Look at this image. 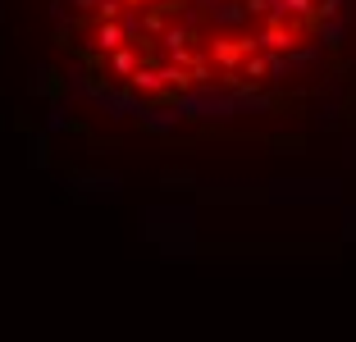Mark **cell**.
<instances>
[{
	"instance_id": "cell-1",
	"label": "cell",
	"mask_w": 356,
	"mask_h": 342,
	"mask_svg": "<svg viewBox=\"0 0 356 342\" xmlns=\"http://www.w3.org/2000/svg\"><path fill=\"white\" fill-rule=\"evenodd\" d=\"M128 87H133L137 96H165V69H156V64H137L133 78H128Z\"/></svg>"
},
{
	"instance_id": "cell-2",
	"label": "cell",
	"mask_w": 356,
	"mask_h": 342,
	"mask_svg": "<svg viewBox=\"0 0 356 342\" xmlns=\"http://www.w3.org/2000/svg\"><path fill=\"white\" fill-rule=\"evenodd\" d=\"M147 46H119V51H110V73H115V78H124V83H128V78H133V69H137V64H142V60H147Z\"/></svg>"
},
{
	"instance_id": "cell-3",
	"label": "cell",
	"mask_w": 356,
	"mask_h": 342,
	"mask_svg": "<svg viewBox=\"0 0 356 342\" xmlns=\"http://www.w3.org/2000/svg\"><path fill=\"white\" fill-rule=\"evenodd\" d=\"M256 42H261V51H293L297 32H293V23H265L256 32Z\"/></svg>"
},
{
	"instance_id": "cell-4",
	"label": "cell",
	"mask_w": 356,
	"mask_h": 342,
	"mask_svg": "<svg viewBox=\"0 0 356 342\" xmlns=\"http://www.w3.org/2000/svg\"><path fill=\"white\" fill-rule=\"evenodd\" d=\"M92 42L101 46V51H119V46L128 42V32H124V23H119V19H96Z\"/></svg>"
},
{
	"instance_id": "cell-5",
	"label": "cell",
	"mask_w": 356,
	"mask_h": 342,
	"mask_svg": "<svg viewBox=\"0 0 356 342\" xmlns=\"http://www.w3.org/2000/svg\"><path fill=\"white\" fill-rule=\"evenodd\" d=\"M137 114H142V124L156 128V133H169V128L178 124V110H151V105H142Z\"/></svg>"
},
{
	"instance_id": "cell-6",
	"label": "cell",
	"mask_w": 356,
	"mask_h": 342,
	"mask_svg": "<svg viewBox=\"0 0 356 342\" xmlns=\"http://www.w3.org/2000/svg\"><path fill=\"white\" fill-rule=\"evenodd\" d=\"M315 23H320V42H325V46H338V42H343V32H347L343 19H315Z\"/></svg>"
},
{
	"instance_id": "cell-7",
	"label": "cell",
	"mask_w": 356,
	"mask_h": 342,
	"mask_svg": "<svg viewBox=\"0 0 356 342\" xmlns=\"http://www.w3.org/2000/svg\"><path fill=\"white\" fill-rule=\"evenodd\" d=\"M46 124H51V133H60V128H69V105H55Z\"/></svg>"
}]
</instances>
